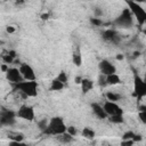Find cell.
Segmentation results:
<instances>
[{"mask_svg": "<svg viewBox=\"0 0 146 146\" xmlns=\"http://www.w3.org/2000/svg\"><path fill=\"white\" fill-rule=\"evenodd\" d=\"M14 31H15V29H14L13 26H8V27H7V32H9V33H13Z\"/></svg>", "mask_w": 146, "mask_h": 146, "instance_id": "cell-33", "label": "cell"}, {"mask_svg": "<svg viewBox=\"0 0 146 146\" xmlns=\"http://www.w3.org/2000/svg\"><path fill=\"white\" fill-rule=\"evenodd\" d=\"M41 17H42V19H48V17H49V15H48V14H43V15H42Z\"/></svg>", "mask_w": 146, "mask_h": 146, "instance_id": "cell-35", "label": "cell"}, {"mask_svg": "<svg viewBox=\"0 0 146 146\" xmlns=\"http://www.w3.org/2000/svg\"><path fill=\"white\" fill-rule=\"evenodd\" d=\"M132 144H133V140H123L120 146H132Z\"/></svg>", "mask_w": 146, "mask_h": 146, "instance_id": "cell-31", "label": "cell"}, {"mask_svg": "<svg viewBox=\"0 0 146 146\" xmlns=\"http://www.w3.org/2000/svg\"><path fill=\"white\" fill-rule=\"evenodd\" d=\"M139 119L143 123H146V112H139Z\"/></svg>", "mask_w": 146, "mask_h": 146, "instance_id": "cell-29", "label": "cell"}, {"mask_svg": "<svg viewBox=\"0 0 146 146\" xmlns=\"http://www.w3.org/2000/svg\"><path fill=\"white\" fill-rule=\"evenodd\" d=\"M116 59H117V60H121V59H123V56H122V55H117V56H116Z\"/></svg>", "mask_w": 146, "mask_h": 146, "instance_id": "cell-37", "label": "cell"}, {"mask_svg": "<svg viewBox=\"0 0 146 146\" xmlns=\"http://www.w3.org/2000/svg\"><path fill=\"white\" fill-rule=\"evenodd\" d=\"M19 72L22 74V76L26 80V81H34L35 80V74L33 68L29 65V64H22L19 67Z\"/></svg>", "mask_w": 146, "mask_h": 146, "instance_id": "cell-9", "label": "cell"}, {"mask_svg": "<svg viewBox=\"0 0 146 146\" xmlns=\"http://www.w3.org/2000/svg\"><path fill=\"white\" fill-rule=\"evenodd\" d=\"M13 59H14V57H13V56H10L9 54H8V55H3V56H2V60H3L6 64L11 63V62H13Z\"/></svg>", "mask_w": 146, "mask_h": 146, "instance_id": "cell-26", "label": "cell"}, {"mask_svg": "<svg viewBox=\"0 0 146 146\" xmlns=\"http://www.w3.org/2000/svg\"><path fill=\"white\" fill-rule=\"evenodd\" d=\"M103 39L106 40V41H110V42H114V43H117L120 41L119 34L114 30H106V31H104L103 32Z\"/></svg>", "mask_w": 146, "mask_h": 146, "instance_id": "cell-12", "label": "cell"}, {"mask_svg": "<svg viewBox=\"0 0 146 146\" xmlns=\"http://www.w3.org/2000/svg\"><path fill=\"white\" fill-rule=\"evenodd\" d=\"M17 115L24 120H27V121H32L34 119V111L31 106H27V105H23L19 107L18 112H17Z\"/></svg>", "mask_w": 146, "mask_h": 146, "instance_id": "cell-7", "label": "cell"}, {"mask_svg": "<svg viewBox=\"0 0 146 146\" xmlns=\"http://www.w3.org/2000/svg\"><path fill=\"white\" fill-rule=\"evenodd\" d=\"M90 22H91V24H94V25H96V26H100V25H102V21L98 19V18H91Z\"/></svg>", "mask_w": 146, "mask_h": 146, "instance_id": "cell-27", "label": "cell"}, {"mask_svg": "<svg viewBox=\"0 0 146 146\" xmlns=\"http://www.w3.org/2000/svg\"><path fill=\"white\" fill-rule=\"evenodd\" d=\"M104 110H105V112H106V114L107 115H110V116H114V115H122V113H123V111H122V108L119 106V105H116L115 103H113V102H106L105 104H104Z\"/></svg>", "mask_w": 146, "mask_h": 146, "instance_id": "cell-6", "label": "cell"}, {"mask_svg": "<svg viewBox=\"0 0 146 146\" xmlns=\"http://www.w3.org/2000/svg\"><path fill=\"white\" fill-rule=\"evenodd\" d=\"M67 131V128L63 121L62 117H52L50 122L48 123L47 129L43 131L47 135H56L59 136L62 133H65Z\"/></svg>", "mask_w": 146, "mask_h": 146, "instance_id": "cell-1", "label": "cell"}, {"mask_svg": "<svg viewBox=\"0 0 146 146\" xmlns=\"http://www.w3.org/2000/svg\"><path fill=\"white\" fill-rule=\"evenodd\" d=\"M81 81H82V79H81L80 76H78V78L75 79V82H76V83H81Z\"/></svg>", "mask_w": 146, "mask_h": 146, "instance_id": "cell-36", "label": "cell"}, {"mask_svg": "<svg viewBox=\"0 0 146 146\" xmlns=\"http://www.w3.org/2000/svg\"><path fill=\"white\" fill-rule=\"evenodd\" d=\"M81 87H82V91H83L84 94H87L89 90H91V89L94 88V83H92V81H90V80H88V79H82V81H81Z\"/></svg>", "mask_w": 146, "mask_h": 146, "instance_id": "cell-14", "label": "cell"}, {"mask_svg": "<svg viewBox=\"0 0 146 146\" xmlns=\"http://www.w3.org/2000/svg\"><path fill=\"white\" fill-rule=\"evenodd\" d=\"M132 13L130 11V9L125 8L122 10L121 15L115 19V24L119 26H123V27H130L132 25Z\"/></svg>", "mask_w": 146, "mask_h": 146, "instance_id": "cell-4", "label": "cell"}, {"mask_svg": "<svg viewBox=\"0 0 146 146\" xmlns=\"http://www.w3.org/2000/svg\"><path fill=\"white\" fill-rule=\"evenodd\" d=\"M6 75H7V79H8L10 82H13L14 84H17V83L23 82V79H24V78L22 76L19 70H17V68H9V70L6 72Z\"/></svg>", "mask_w": 146, "mask_h": 146, "instance_id": "cell-10", "label": "cell"}, {"mask_svg": "<svg viewBox=\"0 0 146 146\" xmlns=\"http://www.w3.org/2000/svg\"><path fill=\"white\" fill-rule=\"evenodd\" d=\"M81 55H80V52H79V50L75 52V54H73V63L76 65V66H80L81 65Z\"/></svg>", "mask_w": 146, "mask_h": 146, "instance_id": "cell-20", "label": "cell"}, {"mask_svg": "<svg viewBox=\"0 0 146 146\" xmlns=\"http://www.w3.org/2000/svg\"><path fill=\"white\" fill-rule=\"evenodd\" d=\"M57 138H58V140H59V141H62V143H70V141L72 140L73 136H71L70 133L65 132V133H62V135H59Z\"/></svg>", "mask_w": 146, "mask_h": 146, "instance_id": "cell-18", "label": "cell"}, {"mask_svg": "<svg viewBox=\"0 0 146 146\" xmlns=\"http://www.w3.org/2000/svg\"><path fill=\"white\" fill-rule=\"evenodd\" d=\"M8 146H27V145L23 144L22 141H11V143H9Z\"/></svg>", "mask_w": 146, "mask_h": 146, "instance_id": "cell-28", "label": "cell"}, {"mask_svg": "<svg viewBox=\"0 0 146 146\" xmlns=\"http://www.w3.org/2000/svg\"><path fill=\"white\" fill-rule=\"evenodd\" d=\"M144 33H145V35H146V30H144Z\"/></svg>", "mask_w": 146, "mask_h": 146, "instance_id": "cell-38", "label": "cell"}, {"mask_svg": "<svg viewBox=\"0 0 146 146\" xmlns=\"http://www.w3.org/2000/svg\"><path fill=\"white\" fill-rule=\"evenodd\" d=\"M139 110H140V112H146V106L141 105V106H139Z\"/></svg>", "mask_w": 146, "mask_h": 146, "instance_id": "cell-34", "label": "cell"}, {"mask_svg": "<svg viewBox=\"0 0 146 146\" xmlns=\"http://www.w3.org/2000/svg\"><path fill=\"white\" fill-rule=\"evenodd\" d=\"M82 135H83V137H86L87 139H92V138L95 137V131L91 130L90 128H84V129L82 130Z\"/></svg>", "mask_w": 146, "mask_h": 146, "instance_id": "cell-17", "label": "cell"}, {"mask_svg": "<svg viewBox=\"0 0 146 146\" xmlns=\"http://www.w3.org/2000/svg\"><path fill=\"white\" fill-rule=\"evenodd\" d=\"M0 121L2 125H11L15 123V113L9 110H2Z\"/></svg>", "mask_w": 146, "mask_h": 146, "instance_id": "cell-8", "label": "cell"}, {"mask_svg": "<svg viewBox=\"0 0 146 146\" xmlns=\"http://www.w3.org/2000/svg\"><path fill=\"white\" fill-rule=\"evenodd\" d=\"M57 80H59V81H60V82H63V83H66V82H67L66 73H65V72H60V73H59V75H58V78H57Z\"/></svg>", "mask_w": 146, "mask_h": 146, "instance_id": "cell-25", "label": "cell"}, {"mask_svg": "<svg viewBox=\"0 0 146 146\" xmlns=\"http://www.w3.org/2000/svg\"><path fill=\"white\" fill-rule=\"evenodd\" d=\"M8 136H9V138L13 139V141H22L24 138L22 133H9Z\"/></svg>", "mask_w": 146, "mask_h": 146, "instance_id": "cell-21", "label": "cell"}, {"mask_svg": "<svg viewBox=\"0 0 146 146\" xmlns=\"http://www.w3.org/2000/svg\"><path fill=\"white\" fill-rule=\"evenodd\" d=\"M110 121L113 122V123H122L124 120H123V116L122 115H114V116H111L110 117Z\"/></svg>", "mask_w": 146, "mask_h": 146, "instance_id": "cell-22", "label": "cell"}, {"mask_svg": "<svg viewBox=\"0 0 146 146\" xmlns=\"http://www.w3.org/2000/svg\"><path fill=\"white\" fill-rule=\"evenodd\" d=\"M135 96L138 98L146 96V79L143 80L138 75H135Z\"/></svg>", "mask_w": 146, "mask_h": 146, "instance_id": "cell-5", "label": "cell"}, {"mask_svg": "<svg viewBox=\"0 0 146 146\" xmlns=\"http://www.w3.org/2000/svg\"><path fill=\"white\" fill-rule=\"evenodd\" d=\"M67 133H70L71 136H74V135L76 133L75 128H74V127H68V128H67Z\"/></svg>", "mask_w": 146, "mask_h": 146, "instance_id": "cell-30", "label": "cell"}, {"mask_svg": "<svg viewBox=\"0 0 146 146\" xmlns=\"http://www.w3.org/2000/svg\"><path fill=\"white\" fill-rule=\"evenodd\" d=\"M99 70H100L102 74L105 76L111 75V74H115V71H116L115 66L112 63H110L108 60H102L99 63Z\"/></svg>", "mask_w": 146, "mask_h": 146, "instance_id": "cell-11", "label": "cell"}, {"mask_svg": "<svg viewBox=\"0 0 146 146\" xmlns=\"http://www.w3.org/2000/svg\"><path fill=\"white\" fill-rule=\"evenodd\" d=\"M91 108H92V112L99 117V119H105L107 116L105 110H104V106H100L99 104L97 103H92L91 104Z\"/></svg>", "mask_w": 146, "mask_h": 146, "instance_id": "cell-13", "label": "cell"}, {"mask_svg": "<svg viewBox=\"0 0 146 146\" xmlns=\"http://www.w3.org/2000/svg\"><path fill=\"white\" fill-rule=\"evenodd\" d=\"M121 82V79L117 74H111L106 76V83L107 84H117Z\"/></svg>", "mask_w": 146, "mask_h": 146, "instance_id": "cell-15", "label": "cell"}, {"mask_svg": "<svg viewBox=\"0 0 146 146\" xmlns=\"http://www.w3.org/2000/svg\"><path fill=\"white\" fill-rule=\"evenodd\" d=\"M38 125H39V128H40V130H42V131H44V130L47 129V127H48V123H47V121H46V119H43V120H41V121H39V123H38Z\"/></svg>", "mask_w": 146, "mask_h": 146, "instance_id": "cell-24", "label": "cell"}, {"mask_svg": "<svg viewBox=\"0 0 146 146\" xmlns=\"http://www.w3.org/2000/svg\"><path fill=\"white\" fill-rule=\"evenodd\" d=\"M64 88V83L63 82H60L59 80H54L52 82H51V86H50V89L51 90H55V91H57V90H62Z\"/></svg>", "mask_w": 146, "mask_h": 146, "instance_id": "cell-16", "label": "cell"}, {"mask_svg": "<svg viewBox=\"0 0 146 146\" xmlns=\"http://www.w3.org/2000/svg\"><path fill=\"white\" fill-rule=\"evenodd\" d=\"M133 141H139V140H141V136L140 135H135V137H133V139H132Z\"/></svg>", "mask_w": 146, "mask_h": 146, "instance_id": "cell-32", "label": "cell"}, {"mask_svg": "<svg viewBox=\"0 0 146 146\" xmlns=\"http://www.w3.org/2000/svg\"><path fill=\"white\" fill-rule=\"evenodd\" d=\"M128 6H129L130 11L136 16L139 24L146 23V11L141 8V6L139 3L133 2V1H128Z\"/></svg>", "mask_w": 146, "mask_h": 146, "instance_id": "cell-3", "label": "cell"}, {"mask_svg": "<svg viewBox=\"0 0 146 146\" xmlns=\"http://www.w3.org/2000/svg\"><path fill=\"white\" fill-rule=\"evenodd\" d=\"M106 97L110 102H113V103L120 99V95H116L114 92H106Z\"/></svg>", "mask_w": 146, "mask_h": 146, "instance_id": "cell-19", "label": "cell"}, {"mask_svg": "<svg viewBox=\"0 0 146 146\" xmlns=\"http://www.w3.org/2000/svg\"><path fill=\"white\" fill-rule=\"evenodd\" d=\"M15 88L18 89V90H21V92H22L25 97H27V96L34 97V96H36L38 83H36L35 81H25V82L23 81V82H21V83L15 84Z\"/></svg>", "mask_w": 146, "mask_h": 146, "instance_id": "cell-2", "label": "cell"}, {"mask_svg": "<svg viewBox=\"0 0 146 146\" xmlns=\"http://www.w3.org/2000/svg\"><path fill=\"white\" fill-rule=\"evenodd\" d=\"M135 135L136 133H133L132 131H128V132H125L124 135H123V140H132L133 139V137H135Z\"/></svg>", "mask_w": 146, "mask_h": 146, "instance_id": "cell-23", "label": "cell"}]
</instances>
